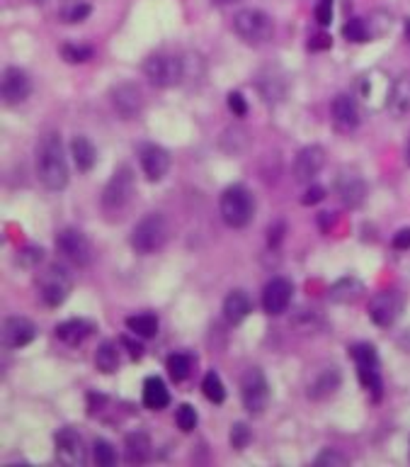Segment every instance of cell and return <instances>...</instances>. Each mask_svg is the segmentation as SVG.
Masks as SVG:
<instances>
[{
	"label": "cell",
	"instance_id": "38",
	"mask_svg": "<svg viewBox=\"0 0 410 467\" xmlns=\"http://www.w3.org/2000/svg\"><path fill=\"white\" fill-rule=\"evenodd\" d=\"M342 35H345V39L355 42V44H360V42H371L369 27H366L364 17H350V20L345 22V27H342Z\"/></svg>",
	"mask_w": 410,
	"mask_h": 467
},
{
	"label": "cell",
	"instance_id": "17",
	"mask_svg": "<svg viewBox=\"0 0 410 467\" xmlns=\"http://www.w3.org/2000/svg\"><path fill=\"white\" fill-rule=\"evenodd\" d=\"M56 443V452H59L61 462H68V465H83L85 462V446L83 438L75 428H59L54 436Z\"/></svg>",
	"mask_w": 410,
	"mask_h": 467
},
{
	"label": "cell",
	"instance_id": "52",
	"mask_svg": "<svg viewBox=\"0 0 410 467\" xmlns=\"http://www.w3.org/2000/svg\"><path fill=\"white\" fill-rule=\"evenodd\" d=\"M391 246H393L395 251H408L410 249V227L398 229V231L393 234V241H391Z\"/></svg>",
	"mask_w": 410,
	"mask_h": 467
},
{
	"label": "cell",
	"instance_id": "23",
	"mask_svg": "<svg viewBox=\"0 0 410 467\" xmlns=\"http://www.w3.org/2000/svg\"><path fill=\"white\" fill-rule=\"evenodd\" d=\"M151 438L144 431H133L124 438V460L131 465H144L151 457Z\"/></svg>",
	"mask_w": 410,
	"mask_h": 467
},
{
	"label": "cell",
	"instance_id": "18",
	"mask_svg": "<svg viewBox=\"0 0 410 467\" xmlns=\"http://www.w3.org/2000/svg\"><path fill=\"white\" fill-rule=\"evenodd\" d=\"M30 93H32L30 76L22 69H15V66L6 69V73H3V100L8 105H20L30 98Z\"/></svg>",
	"mask_w": 410,
	"mask_h": 467
},
{
	"label": "cell",
	"instance_id": "42",
	"mask_svg": "<svg viewBox=\"0 0 410 467\" xmlns=\"http://www.w3.org/2000/svg\"><path fill=\"white\" fill-rule=\"evenodd\" d=\"M313 465L316 467H347L350 460H347L345 452H340L337 448H328V450H323L321 455H316Z\"/></svg>",
	"mask_w": 410,
	"mask_h": 467
},
{
	"label": "cell",
	"instance_id": "26",
	"mask_svg": "<svg viewBox=\"0 0 410 467\" xmlns=\"http://www.w3.org/2000/svg\"><path fill=\"white\" fill-rule=\"evenodd\" d=\"M71 156H73L75 168H78L80 173H88V170H93L95 161H97V149H95V144L88 136L78 134L71 141Z\"/></svg>",
	"mask_w": 410,
	"mask_h": 467
},
{
	"label": "cell",
	"instance_id": "44",
	"mask_svg": "<svg viewBox=\"0 0 410 467\" xmlns=\"http://www.w3.org/2000/svg\"><path fill=\"white\" fill-rule=\"evenodd\" d=\"M250 438H252V433H250V428H248L245 423H236V426L231 428V446L236 448V450L248 448Z\"/></svg>",
	"mask_w": 410,
	"mask_h": 467
},
{
	"label": "cell",
	"instance_id": "58",
	"mask_svg": "<svg viewBox=\"0 0 410 467\" xmlns=\"http://www.w3.org/2000/svg\"><path fill=\"white\" fill-rule=\"evenodd\" d=\"M35 3H39V6H44V3H46V0H35Z\"/></svg>",
	"mask_w": 410,
	"mask_h": 467
},
{
	"label": "cell",
	"instance_id": "5",
	"mask_svg": "<svg viewBox=\"0 0 410 467\" xmlns=\"http://www.w3.org/2000/svg\"><path fill=\"white\" fill-rule=\"evenodd\" d=\"M233 30L248 44H265L274 35V25L267 12L257 8H243L233 15Z\"/></svg>",
	"mask_w": 410,
	"mask_h": 467
},
{
	"label": "cell",
	"instance_id": "30",
	"mask_svg": "<svg viewBox=\"0 0 410 467\" xmlns=\"http://www.w3.org/2000/svg\"><path fill=\"white\" fill-rule=\"evenodd\" d=\"M158 326L160 321L156 314H133L127 319V328L139 338H153L158 333Z\"/></svg>",
	"mask_w": 410,
	"mask_h": 467
},
{
	"label": "cell",
	"instance_id": "50",
	"mask_svg": "<svg viewBox=\"0 0 410 467\" xmlns=\"http://www.w3.org/2000/svg\"><path fill=\"white\" fill-rule=\"evenodd\" d=\"M122 346L127 348L129 355H131L133 360H139L141 355H144V346H141V343L136 341V333H131V336H129V333H124V336H122Z\"/></svg>",
	"mask_w": 410,
	"mask_h": 467
},
{
	"label": "cell",
	"instance_id": "21",
	"mask_svg": "<svg viewBox=\"0 0 410 467\" xmlns=\"http://www.w3.org/2000/svg\"><path fill=\"white\" fill-rule=\"evenodd\" d=\"M340 385H342L340 370H337L335 365H330V368H326V370L318 373V378L308 385L306 394H308V399H313V402H323V399L333 397V394L340 389Z\"/></svg>",
	"mask_w": 410,
	"mask_h": 467
},
{
	"label": "cell",
	"instance_id": "47",
	"mask_svg": "<svg viewBox=\"0 0 410 467\" xmlns=\"http://www.w3.org/2000/svg\"><path fill=\"white\" fill-rule=\"evenodd\" d=\"M284 234H287V224L274 222L267 229V246H270V249H279V244L284 241Z\"/></svg>",
	"mask_w": 410,
	"mask_h": 467
},
{
	"label": "cell",
	"instance_id": "33",
	"mask_svg": "<svg viewBox=\"0 0 410 467\" xmlns=\"http://www.w3.org/2000/svg\"><path fill=\"white\" fill-rule=\"evenodd\" d=\"M165 365H168V373L175 382H185L194 370V358L189 353H173Z\"/></svg>",
	"mask_w": 410,
	"mask_h": 467
},
{
	"label": "cell",
	"instance_id": "49",
	"mask_svg": "<svg viewBox=\"0 0 410 467\" xmlns=\"http://www.w3.org/2000/svg\"><path fill=\"white\" fill-rule=\"evenodd\" d=\"M326 200V188L323 185H311V188H306V193H304L301 197V204L304 207H311V204H318Z\"/></svg>",
	"mask_w": 410,
	"mask_h": 467
},
{
	"label": "cell",
	"instance_id": "39",
	"mask_svg": "<svg viewBox=\"0 0 410 467\" xmlns=\"http://www.w3.org/2000/svg\"><path fill=\"white\" fill-rule=\"evenodd\" d=\"M175 423H178V428L183 433L194 431V428H197V423H199L197 409H194L192 404H180L178 412H175Z\"/></svg>",
	"mask_w": 410,
	"mask_h": 467
},
{
	"label": "cell",
	"instance_id": "2",
	"mask_svg": "<svg viewBox=\"0 0 410 467\" xmlns=\"http://www.w3.org/2000/svg\"><path fill=\"white\" fill-rule=\"evenodd\" d=\"M133 190H136V185H133V170L129 166H119L112 178L107 180V185L102 190V200H100L104 217L107 219L122 217L129 209V204L133 202Z\"/></svg>",
	"mask_w": 410,
	"mask_h": 467
},
{
	"label": "cell",
	"instance_id": "4",
	"mask_svg": "<svg viewBox=\"0 0 410 467\" xmlns=\"http://www.w3.org/2000/svg\"><path fill=\"white\" fill-rule=\"evenodd\" d=\"M170 236V224L163 214H146L144 219L136 222L131 231V249L141 256H151L156 251H160L168 244Z\"/></svg>",
	"mask_w": 410,
	"mask_h": 467
},
{
	"label": "cell",
	"instance_id": "57",
	"mask_svg": "<svg viewBox=\"0 0 410 467\" xmlns=\"http://www.w3.org/2000/svg\"><path fill=\"white\" fill-rule=\"evenodd\" d=\"M405 37H408V42H410V17L405 20Z\"/></svg>",
	"mask_w": 410,
	"mask_h": 467
},
{
	"label": "cell",
	"instance_id": "12",
	"mask_svg": "<svg viewBox=\"0 0 410 467\" xmlns=\"http://www.w3.org/2000/svg\"><path fill=\"white\" fill-rule=\"evenodd\" d=\"M391 90H393V83L389 80V76L381 73V71H371L362 78L360 85V93L362 100L369 109H381V107H389V100H391Z\"/></svg>",
	"mask_w": 410,
	"mask_h": 467
},
{
	"label": "cell",
	"instance_id": "48",
	"mask_svg": "<svg viewBox=\"0 0 410 467\" xmlns=\"http://www.w3.org/2000/svg\"><path fill=\"white\" fill-rule=\"evenodd\" d=\"M41 256H44V251H41V246H27L25 251H22L20 256H17V261H20L25 268H32V265H37L41 261Z\"/></svg>",
	"mask_w": 410,
	"mask_h": 467
},
{
	"label": "cell",
	"instance_id": "31",
	"mask_svg": "<svg viewBox=\"0 0 410 467\" xmlns=\"http://www.w3.org/2000/svg\"><path fill=\"white\" fill-rule=\"evenodd\" d=\"M389 109L393 114H405L410 109V78L403 76L393 83V90H391V100H389Z\"/></svg>",
	"mask_w": 410,
	"mask_h": 467
},
{
	"label": "cell",
	"instance_id": "20",
	"mask_svg": "<svg viewBox=\"0 0 410 467\" xmlns=\"http://www.w3.org/2000/svg\"><path fill=\"white\" fill-rule=\"evenodd\" d=\"M330 114H333V122L337 125V130H355L357 125H360V105H357V100L352 98V95H335V100H333L330 105Z\"/></svg>",
	"mask_w": 410,
	"mask_h": 467
},
{
	"label": "cell",
	"instance_id": "24",
	"mask_svg": "<svg viewBox=\"0 0 410 467\" xmlns=\"http://www.w3.org/2000/svg\"><path fill=\"white\" fill-rule=\"evenodd\" d=\"M250 312L252 302L245 290H233V292L226 294V299H223V317H226L228 324H241Z\"/></svg>",
	"mask_w": 410,
	"mask_h": 467
},
{
	"label": "cell",
	"instance_id": "10",
	"mask_svg": "<svg viewBox=\"0 0 410 467\" xmlns=\"http://www.w3.org/2000/svg\"><path fill=\"white\" fill-rule=\"evenodd\" d=\"M109 103L112 107L117 109L119 117L124 120H133V117H139L141 107H144V93L136 83H117L112 90H109Z\"/></svg>",
	"mask_w": 410,
	"mask_h": 467
},
{
	"label": "cell",
	"instance_id": "7",
	"mask_svg": "<svg viewBox=\"0 0 410 467\" xmlns=\"http://www.w3.org/2000/svg\"><path fill=\"white\" fill-rule=\"evenodd\" d=\"M71 290H73V278H71L68 268H64V265H51L46 273H41L39 294L46 307H59V304H64L66 299H68Z\"/></svg>",
	"mask_w": 410,
	"mask_h": 467
},
{
	"label": "cell",
	"instance_id": "46",
	"mask_svg": "<svg viewBox=\"0 0 410 467\" xmlns=\"http://www.w3.org/2000/svg\"><path fill=\"white\" fill-rule=\"evenodd\" d=\"M226 103L228 107H231V112L236 114V117H245L248 114V100L243 98L241 90H233V93L226 95Z\"/></svg>",
	"mask_w": 410,
	"mask_h": 467
},
{
	"label": "cell",
	"instance_id": "3",
	"mask_svg": "<svg viewBox=\"0 0 410 467\" xmlns=\"http://www.w3.org/2000/svg\"><path fill=\"white\" fill-rule=\"evenodd\" d=\"M223 222L231 229H245L255 217V197L245 185H228L218 200Z\"/></svg>",
	"mask_w": 410,
	"mask_h": 467
},
{
	"label": "cell",
	"instance_id": "35",
	"mask_svg": "<svg viewBox=\"0 0 410 467\" xmlns=\"http://www.w3.org/2000/svg\"><path fill=\"white\" fill-rule=\"evenodd\" d=\"M93 12V6L85 3V0H66L64 8H61V20L64 22H83L88 20V15Z\"/></svg>",
	"mask_w": 410,
	"mask_h": 467
},
{
	"label": "cell",
	"instance_id": "25",
	"mask_svg": "<svg viewBox=\"0 0 410 467\" xmlns=\"http://www.w3.org/2000/svg\"><path fill=\"white\" fill-rule=\"evenodd\" d=\"M170 404V392L168 385L163 382V378L158 375H151V378L144 380V407L151 409V412H160Z\"/></svg>",
	"mask_w": 410,
	"mask_h": 467
},
{
	"label": "cell",
	"instance_id": "8",
	"mask_svg": "<svg viewBox=\"0 0 410 467\" xmlns=\"http://www.w3.org/2000/svg\"><path fill=\"white\" fill-rule=\"evenodd\" d=\"M241 397L243 407L250 414H262V409L270 402V385L260 368H250L241 380Z\"/></svg>",
	"mask_w": 410,
	"mask_h": 467
},
{
	"label": "cell",
	"instance_id": "27",
	"mask_svg": "<svg viewBox=\"0 0 410 467\" xmlns=\"http://www.w3.org/2000/svg\"><path fill=\"white\" fill-rule=\"evenodd\" d=\"M362 294H364V283H362V280L342 278L333 285L328 297H330V302H335V304H355L362 299Z\"/></svg>",
	"mask_w": 410,
	"mask_h": 467
},
{
	"label": "cell",
	"instance_id": "1",
	"mask_svg": "<svg viewBox=\"0 0 410 467\" xmlns=\"http://www.w3.org/2000/svg\"><path fill=\"white\" fill-rule=\"evenodd\" d=\"M37 175L51 193H61L68 185V161L59 134H46L37 149Z\"/></svg>",
	"mask_w": 410,
	"mask_h": 467
},
{
	"label": "cell",
	"instance_id": "41",
	"mask_svg": "<svg viewBox=\"0 0 410 467\" xmlns=\"http://www.w3.org/2000/svg\"><path fill=\"white\" fill-rule=\"evenodd\" d=\"M61 59H64L66 64H83V61L93 59V46L64 44L61 46Z\"/></svg>",
	"mask_w": 410,
	"mask_h": 467
},
{
	"label": "cell",
	"instance_id": "45",
	"mask_svg": "<svg viewBox=\"0 0 410 467\" xmlns=\"http://www.w3.org/2000/svg\"><path fill=\"white\" fill-rule=\"evenodd\" d=\"M333 15H335V3H333V0H318V6H316L318 25L328 27L333 22Z\"/></svg>",
	"mask_w": 410,
	"mask_h": 467
},
{
	"label": "cell",
	"instance_id": "34",
	"mask_svg": "<svg viewBox=\"0 0 410 467\" xmlns=\"http://www.w3.org/2000/svg\"><path fill=\"white\" fill-rule=\"evenodd\" d=\"M257 90L265 103H279L284 98V80L279 76H262L257 80Z\"/></svg>",
	"mask_w": 410,
	"mask_h": 467
},
{
	"label": "cell",
	"instance_id": "40",
	"mask_svg": "<svg viewBox=\"0 0 410 467\" xmlns=\"http://www.w3.org/2000/svg\"><path fill=\"white\" fill-rule=\"evenodd\" d=\"M350 355L357 365H379V353L371 343H355L350 348Z\"/></svg>",
	"mask_w": 410,
	"mask_h": 467
},
{
	"label": "cell",
	"instance_id": "32",
	"mask_svg": "<svg viewBox=\"0 0 410 467\" xmlns=\"http://www.w3.org/2000/svg\"><path fill=\"white\" fill-rule=\"evenodd\" d=\"M248 144H250V136H248V132L241 130V127H228L221 134V149L231 156H241Z\"/></svg>",
	"mask_w": 410,
	"mask_h": 467
},
{
	"label": "cell",
	"instance_id": "11",
	"mask_svg": "<svg viewBox=\"0 0 410 467\" xmlns=\"http://www.w3.org/2000/svg\"><path fill=\"white\" fill-rule=\"evenodd\" d=\"M294 297V283L289 278H272L270 283L262 290V309H265L270 317H279V314L287 312L289 302Z\"/></svg>",
	"mask_w": 410,
	"mask_h": 467
},
{
	"label": "cell",
	"instance_id": "36",
	"mask_svg": "<svg viewBox=\"0 0 410 467\" xmlns=\"http://www.w3.org/2000/svg\"><path fill=\"white\" fill-rule=\"evenodd\" d=\"M202 392H204V397H207L212 404H223V399H226V387H223L221 378H218L214 370H209V373L204 375Z\"/></svg>",
	"mask_w": 410,
	"mask_h": 467
},
{
	"label": "cell",
	"instance_id": "51",
	"mask_svg": "<svg viewBox=\"0 0 410 467\" xmlns=\"http://www.w3.org/2000/svg\"><path fill=\"white\" fill-rule=\"evenodd\" d=\"M333 46V39L330 35H326V32H318V35H313L311 39H308V49L311 51H326Z\"/></svg>",
	"mask_w": 410,
	"mask_h": 467
},
{
	"label": "cell",
	"instance_id": "43",
	"mask_svg": "<svg viewBox=\"0 0 410 467\" xmlns=\"http://www.w3.org/2000/svg\"><path fill=\"white\" fill-rule=\"evenodd\" d=\"M364 20H366V27H369L371 39H376V37H381L384 32L391 30V15H389V12L376 10V12H371L369 17H364Z\"/></svg>",
	"mask_w": 410,
	"mask_h": 467
},
{
	"label": "cell",
	"instance_id": "29",
	"mask_svg": "<svg viewBox=\"0 0 410 467\" xmlns=\"http://www.w3.org/2000/svg\"><path fill=\"white\" fill-rule=\"evenodd\" d=\"M357 378H360L362 387L371 394V399L379 402L381 392H384V382H381L379 365H357Z\"/></svg>",
	"mask_w": 410,
	"mask_h": 467
},
{
	"label": "cell",
	"instance_id": "15",
	"mask_svg": "<svg viewBox=\"0 0 410 467\" xmlns=\"http://www.w3.org/2000/svg\"><path fill=\"white\" fill-rule=\"evenodd\" d=\"M335 193L347 209H357L364 204L369 190H366V183L360 173H355V170H342L335 178Z\"/></svg>",
	"mask_w": 410,
	"mask_h": 467
},
{
	"label": "cell",
	"instance_id": "22",
	"mask_svg": "<svg viewBox=\"0 0 410 467\" xmlns=\"http://www.w3.org/2000/svg\"><path fill=\"white\" fill-rule=\"evenodd\" d=\"M93 333H95V321L80 319V317L68 319V321L56 326V338H59L61 343H66V346H80V343L93 336Z\"/></svg>",
	"mask_w": 410,
	"mask_h": 467
},
{
	"label": "cell",
	"instance_id": "37",
	"mask_svg": "<svg viewBox=\"0 0 410 467\" xmlns=\"http://www.w3.org/2000/svg\"><path fill=\"white\" fill-rule=\"evenodd\" d=\"M93 460H95V465H100V467L117 465V460H119L117 448H114L109 441H104V438H97V441L93 443Z\"/></svg>",
	"mask_w": 410,
	"mask_h": 467
},
{
	"label": "cell",
	"instance_id": "55",
	"mask_svg": "<svg viewBox=\"0 0 410 467\" xmlns=\"http://www.w3.org/2000/svg\"><path fill=\"white\" fill-rule=\"evenodd\" d=\"M216 6H231V3H241V0H214Z\"/></svg>",
	"mask_w": 410,
	"mask_h": 467
},
{
	"label": "cell",
	"instance_id": "16",
	"mask_svg": "<svg viewBox=\"0 0 410 467\" xmlns=\"http://www.w3.org/2000/svg\"><path fill=\"white\" fill-rule=\"evenodd\" d=\"M141 170L149 183H160L170 170V154L160 144H144L139 151Z\"/></svg>",
	"mask_w": 410,
	"mask_h": 467
},
{
	"label": "cell",
	"instance_id": "28",
	"mask_svg": "<svg viewBox=\"0 0 410 467\" xmlns=\"http://www.w3.org/2000/svg\"><path fill=\"white\" fill-rule=\"evenodd\" d=\"M119 363H122V358H119L117 343H114V341H102V343H100L97 351H95V365H97L100 373H102V375L117 373Z\"/></svg>",
	"mask_w": 410,
	"mask_h": 467
},
{
	"label": "cell",
	"instance_id": "54",
	"mask_svg": "<svg viewBox=\"0 0 410 467\" xmlns=\"http://www.w3.org/2000/svg\"><path fill=\"white\" fill-rule=\"evenodd\" d=\"M333 224H335V214H333V212H321V214H318V227H321L323 234L330 231Z\"/></svg>",
	"mask_w": 410,
	"mask_h": 467
},
{
	"label": "cell",
	"instance_id": "6",
	"mask_svg": "<svg viewBox=\"0 0 410 467\" xmlns=\"http://www.w3.org/2000/svg\"><path fill=\"white\" fill-rule=\"evenodd\" d=\"M144 76L149 78L151 85L156 88H173L178 85L180 80L185 78V64L183 59L178 56H170V54H153L144 61L141 66Z\"/></svg>",
	"mask_w": 410,
	"mask_h": 467
},
{
	"label": "cell",
	"instance_id": "9",
	"mask_svg": "<svg viewBox=\"0 0 410 467\" xmlns=\"http://www.w3.org/2000/svg\"><path fill=\"white\" fill-rule=\"evenodd\" d=\"M56 246L71 263L80 265V268H85L93 261V244L80 229H64L56 239Z\"/></svg>",
	"mask_w": 410,
	"mask_h": 467
},
{
	"label": "cell",
	"instance_id": "53",
	"mask_svg": "<svg viewBox=\"0 0 410 467\" xmlns=\"http://www.w3.org/2000/svg\"><path fill=\"white\" fill-rule=\"evenodd\" d=\"M85 399H88V412L90 414H95V412H100V409H104V407H107V402H109V399L104 397V394L95 392V389H93V392L85 394Z\"/></svg>",
	"mask_w": 410,
	"mask_h": 467
},
{
	"label": "cell",
	"instance_id": "14",
	"mask_svg": "<svg viewBox=\"0 0 410 467\" xmlns=\"http://www.w3.org/2000/svg\"><path fill=\"white\" fill-rule=\"evenodd\" d=\"M326 161L328 156L323 146L318 144L304 146V149L294 156V166H292V173L294 178H297V183H308V180L316 178V175L326 168Z\"/></svg>",
	"mask_w": 410,
	"mask_h": 467
},
{
	"label": "cell",
	"instance_id": "56",
	"mask_svg": "<svg viewBox=\"0 0 410 467\" xmlns=\"http://www.w3.org/2000/svg\"><path fill=\"white\" fill-rule=\"evenodd\" d=\"M405 164L410 166V139H408V146H405Z\"/></svg>",
	"mask_w": 410,
	"mask_h": 467
},
{
	"label": "cell",
	"instance_id": "13",
	"mask_svg": "<svg viewBox=\"0 0 410 467\" xmlns=\"http://www.w3.org/2000/svg\"><path fill=\"white\" fill-rule=\"evenodd\" d=\"M400 307H403V299H400L398 292H393V290L376 292L374 297L369 299V319L379 328H389L393 326V321L398 319Z\"/></svg>",
	"mask_w": 410,
	"mask_h": 467
},
{
	"label": "cell",
	"instance_id": "19",
	"mask_svg": "<svg viewBox=\"0 0 410 467\" xmlns=\"http://www.w3.org/2000/svg\"><path fill=\"white\" fill-rule=\"evenodd\" d=\"M3 338H6L8 348H25L30 346L37 338V326L35 321L25 317H10L6 319V326H3Z\"/></svg>",
	"mask_w": 410,
	"mask_h": 467
}]
</instances>
